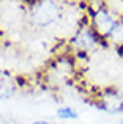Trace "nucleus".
<instances>
[{
    "mask_svg": "<svg viewBox=\"0 0 123 124\" xmlns=\"http://www.w3.org/2000/svg\"><path fill=\"white\" fill-rule=\"evenodd\" d=\"M117 124H123V119H120V121H118V123H117Z\"/></svg>",
    "mask_w": 123,
    "mask_h": 124,
    "instance_id": "5",
    "label": "nucleus"
},
{
    "mask_svg": "<svg viewBox=\"0 0 123 124\" xmlns=\"http://www.w3.org/2000/svg\"><path fill=\"white\" fill-rule=\"evenodd\" d=\"M32 124H51V123H46V121H35V123H32Z\"/></svg>",
    "mask_w": 123,
    "mask_h": 124,
    "instance_id": "4",
    "label": "nucleus"
},
{
    "mask_svg": "<svg viewBox=\"0 0 123 124\" xmlns=\"http://www.w3.org/2000/svg\"><path fill=\"white\" fill-rule=\"evenodd\" d=\"M14 83L18 85V86H25V85L28 83V80H27V77H22V76H19V77H16Z\"/></svg>",
    "mask_w": 123,
    "mask_h": 124,
    "instance_id": "2",
    "label": "nucleus"
},
{
    "mask_svg": "<svg viewBox=\"0 0 123 124\" xmlns=\"http://www.w3.org/2000/svg\"><path fill=\"white\" fill-rule=\"evenodd\" d=\"M57 118L60 119H76L77 118V112L70 105H63L57 108Z\"/></svg>",
    "mask_w": 123,
    "mask_h": 124,
    "instance_id": "1",
    "label": "nucleus"
},
{
    "mask_svg": "<svg viewBox=\"0 0 123 124\" xmlns=\"http://www.w3.org/2000/svg\"><path fill=\"white\" fill-rule=\"evenodd\" d=\"M115 50H117L118 57L123 58V44H115Z\"/></svg>",
    "mask_w": 123,
    "mask_h": 124,
    "instance_id": "3",
    "label": "nucleus"
}]
</instances>
